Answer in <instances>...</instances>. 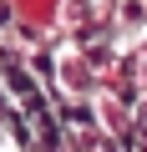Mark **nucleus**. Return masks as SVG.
Segmentation results:
<instances>
[{"label": "nucleus", "instance_id": "nucleus-1", "mask_svg": "<svg viewBox=\"0 0 147 152\" xmlns=\"http://www.w3.org/2000/svg\"><path fill=\"white\" fill-rule=\"evenodd\" d=\"M122 36H142L147 31V0H122Z\"/></svg>", "mask_w": 147, "mask_h": 152}]
</instances>
